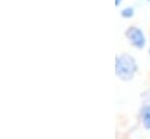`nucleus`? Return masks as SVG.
<instances>
[{"label":"nucleus","instance_id":"nucleus-1","mask_svg":"<svg viewBox=\"0 0 150 139\" xmlns=\"http://www.w3.org/2000/svg\"><path fill=\"white\" fill-rule=\"evenodd\" d=\"M136 71H137V63L132 55L127 53L117 55L115 60V74L120 80L129 81L135 76Z\"/></svg>","mask_w":150,"mask_h":139},{"label":"nucleus","instance_id":"nucleus-2","mask_svg":"<svg viewBox=\"0 0 150 139\" xmlns=\"http://www.w3.org/2000/svg\"><path fill=\"white\" fill-rule=\"evenodd\" d=\"M126 36L129 41V43L137 49H142L146 46V36L143 34L142 29L136 26H130L126 31Z\"/></svg>","mask_w":150,"mask_h":139},{"label":"nucleus","instance_id":"nucleus-3","mask_svg":"<svg viewBox=\"0 0 150 139\" xmlns=\"http://www.w3.org/2000/svg\"><path fill=\"white\" fill-rule=\"evenodd\" d=\"M141 120L144 129L150 130V105H144L141 109Z\"/></svg>","mask_w":150,"mask_h":139},{"label":"nucleus","instance_id":"nucleus-4","mask_svg":"<svg viewBox=\"0 0 150 139\" xmlns=\"http://www.w3.org/2000/svg\"><path fill=\"white\" fill-rule=\"evenodd\" d=\"M134 15V8L133 7H126L121 11V16L123 18H132Z\"/></svg>","mask_w":150,"mask_h":139},{"label":"nucleus","instance_id":"nucleus-5","mask_svg":"<svg viewBox=\"0 0 150 139\" xmlns=\"http://www.w3.org/2000/svg\"><path fill=\"white\" fill-rule=\"evenodd\" d=\"M120 4H121V0H115V5H116V6H119Z\"/></svg>","mask_w":150,"mask_h":139},{"label":"nucleus","instance_id":"nucleus-6","mask_svg":"<svg viewBox=\"0 0 150 139\" xmlns=\"http://www.w3.org/2000/svg\"><path fill=\"white\" fill-rule=\"evenodd\" d=\"M149 54H150V49H149Z\"/></svg>","mask_w":150,"mask_h":139}]
</instances>
